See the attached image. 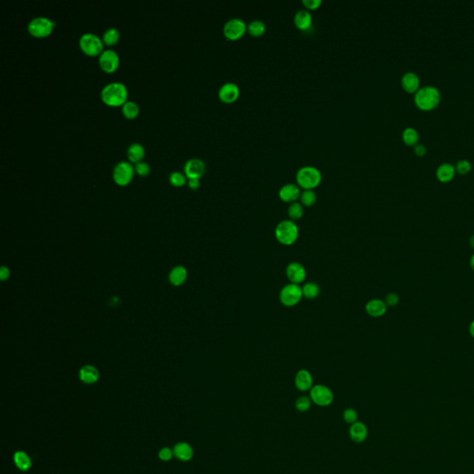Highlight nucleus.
Returning <instances> with one entry per match:
<instances>
[{
	"label": "nucleus",
	"instance_id": "obj_39",
	"mask_svg": "<svg viewBox=\"0 0 474 474\" xmlns=\"http://www.w3.org/2000/svg\"><path fill=\"white\" fill-rule=\"evenodd\" d=\"M135 170L139 175H147L150 171V167L149 165L145 162V161H139L135 164Z\"/></svg>",
	"mask_w": 474,
	"mask_h": 474
},
{
	"label": "nucleus",
	"instance_id": "obj_38",
	"mask_svg": "<svg viewBox=\"0 0 474 474\" xmlns=\"http://www.w3.org/2000/svg\"><path fill=\"white\" fill-rule=\"evenodd\" d=\"M456 169L461 174L468 173V171L471 169V163L468 159H460L457 162Z\"/></svg>",
	"mask_w": 474,
	"mask_h": 474
},
{
	"label": "nucleus",
	"instance_id": "obj_28",
	"mask_svg": "<svg viewBox=\"0 0 474 474\" xmlns=\"http://www.w3.org/2000/svg\"><path fill=\"white\" fill-rule=\"evenodd\" d=\"M266 31V24L261 20H253L248 24V32L255 37L261 36Z\"/></svg>",
	"mask_w": 474,
	"mask_h": 474
},
{
	"label": "nucleus",
	"instance_id": "obj_46",
	"mask_svg": "<svg viewBox=\"0 0 474 474\" xmlns=\"http://www.w3.org/2000/svg\"><path fill=\"white\" fill-rule=\"evenodd\" d=\"M468 244H469V247H470V249H472V250H474V234H472V235L470 236V238H469V240H468Z\"/></svg>",
	"mask_w": 474,
	"mask_h": 474
},
{
	"label": "nucleus",
	"instance_id": "obj_25",
	"mask_svg": "<svg viewBox=\"0 0 474 474\" xmlns=\"http://www.w3.org/2000/svg\"><path fill=\"white\" fill-rule=\"evenodd\" d=\"M144 156H145V148L139 143H133L127 149V157L134 163L141 161Z\"/></svg>",
	"mask_w": 474,
	"mask_h": 474
},
{
	"label": "nucleus",
	"instance_id": "obj_45",
	"mask_svg": "<svg viewBox=\"0 0 474 474\" xmlns=\"http://www.w3.org/2000/svg\"><path fill=\"white\" fill-rule=\"evenodd\" d=\"M468 332H469V334L474 338V320L470 322V324L468 326Z\"/></svg>",
	"mask_w": 474,
	"mask_h": 474
},
{
	"label": "nucleus",
	"instance_id": "obj_7",
	"mask_svg": "<svg viewBox=\"0 0 474 474\" xmlns=\"http://www.w3.org/2000/svg\"><path fill=\"white\" fill-rule=\"evenodd\" d=\"M223 34L226 39L235 41L240 39L248 31V24L240 18H231L223 25Z\"/></svg>",
	"mask_w": 474,
	"mask_h": 474
},
{
	"label": "nucleus",
	"instance_id": "obj_43",
	"mask_svg": "<svg viewBox=\"0 0 474 474\" xmlns=\"http://www.w3.org/2000/svg\"><path fill=\"white\" fill-rule=\"evenodd\" d=\"M188 186L192 189H198L199 186H200V181H199V179H197V178L189 179L188 180Z\"/></svg>",
	"mask_w": 474,
	"mask_h": 474
},
{
	"label": "nucleus",
	"instance_id": "obj_27",
	"mask_svg": "<svg viewBox=\"0 0 474 474\" xmlns=\"http://www.w3.org/2000/svg\"><path fill=\"white\" fill-rule=\"evenodd\" d=\"M301 288H302L303 298H305L307 300H315L319 297L321 292L320 286L313 282H306Z\"/></svg>",
	"mask_w": 474,
	"mask_h": 474
},
{
	"label": "nucleus",
	"instance_id": "obj_24",
	"mask_svg": "<svg viewBox=\"0 0 474 474\" xmlns=\"http://www.w3.org/2000/svg\"><path fill=\"white\" fill-rule=\"evenodd\" d=\"M80 379L85 384H95L99 379V373L93 366H85L80 371Z\"/></svg>",
	"mask_w": 474,
	"mask_h": 474
},
{
	"label": "nucleus",
	"instance_id": "obj_18",
	"mask_svg": "<svg viewBox=\"0 0 474 474\" xmlns=\"http://www.w3.org/2000/svg\"><path fill=\"white\" fill-rule=\"evenodd\" d=\"M368 427L366 424L362 422H357L355 424H351L349 428V436L351 440L358 444L363 443L367 439Z\"/></svg>",
	"mask_w": 474,
	"mask_h": 474
},
{
	"label": "nucleus",
	"instance_id": "obj_11",
	"mask_svg": "<svg viewBox=\"0 0 474 474\" xmlns=\"http://www.w3.org/2000/svg\"><path fill=\"white\" fill-rule=\"evenodd\" d=\"M98 62L102 70L107 73H113L118 69L120 65V56L116 51L106 49L102 51Z\"/></svg>",
	"mask_w": 474,
	"mask_h": 474
},
{
	"label": "nucleus",
	"instance_id": "obj_12",
	"mask_svg": "<svg viewBox=\"0 0 474 474\" xmlns=\"http://www.w3.org/2000/svg\"><path fill=\"white\" fill-rule=\"evenodd\" d=\"M218 96L221 101L230 104L238 99L240 96V88L233 82H226L220 86Z\"/></svg>",
	"mask_w": 474,
	"mask_h": 474
},
{
	"label": "nucleus",
	"instance_id": "obj_33",
	"mask_svg": "<svg viewBox=\"0 0 474 474\" xmlns=\"http://www.w3.org/2000/svg\"><path fill=\"white\" fill-rule=\"evenodd\" d=\"M300 201H301V204L306 207L313 206L317 201L316 193L311 189L304 190L300 195Z\"/></svg>",
	"mask_w": 474,
	"mask_h": 474
},
{
	"label": "nucleus",
	"instance_id": "obj_5",
	"mask_svg": "<svg viewBox=\"0 0 474 474\" xmlns=\"http://www.w3.org/2000/svg\"><path fill=\"white\" fill-rule=\"evenodd\" d=\"M81 49L89 56H96L101 54L104 46L103 40L93 33H85L82 34L79 39Z\"/></svg>",
	"mask_w": 474,
	"mask_h": 474
},
{
	"label": "nucleus",
	"instance_id": "obj_36",
	"mask_svg": "<svg viewBox=\"0 0 474 474\" xmlns=\"http://www.w3.org/2000/svg\"><path fill=\"white\" fill-rule=\"evenodd\" d=\"M343 418H344V422L346 424H355L358 422V418H359V414L358 412L354 408L352 407H349V408H346L344 410V413H343Z\"/></svg>",
	"mask_w": 474,
	"mask_h": 474
},
{
	"label": "nucleus",
	"instance_id": "obj_8",
	"mask_svg": "<svg viewBox=\"0 0 474 474\" xmlns=\"http://www.w3.org/2000/svg\"><path fill=\"white\" fill-rule=\"evenodd\" d=\"M56 23L51 21L48 18L36 17L33 19L28 24V31L30 34L35 37H45L52 33Z\"/></svg>",
	"mask_w": 474,
	"mask_h": 474
},
{
	"label": "nucleus",
	"instance_id": "obj_21",
	"mask_svg": "<svg viewBox=\"0 0 474 474\" xmlns=\"http://www.w3.org/2000/svg\"><path fill=\"white\" fill-rule=\"evenodd\" d=\"M401 85L408 93H416L420 89V78L415 73L408 72L402 76Z\"/></svg>",
	"mask_w": 474,
	"mask_h": 474
},
{
	"label": "nucleus",
	"instance_id": "obj_34",
	"mask_svg": "<svg viewBox=\"0 0 474 474\" xmlns=\"http://www.w3.org/2000/svg\"><path fill=\"white\" fill-rule=\"evenodd\" d=\"M311 403H312V401H311L310 396L302 395V396H300L297 399L294 405H295L297 410H299L300 412H306L311 408Z\"/></svg>",
	"mask_w": 474,
	"mask_h": 474
},
{
	"label": "nucleus",
	"instance_id": "obj_41",
	"mask_svg": "<svg viewBox=\"0 0 474 474\" xmlns=\"http://www.w3.org/2000/svg\"><path fill=\"white\" fill-rule=\"evenodd\" d=\"M322 0H302V4L305 6L306 10H316L322 5Z\"/></svg>",
	"mask_w": 474,
	"mask_h": 474
},
{
	"label": "nucleus",
	"instance_id": "obj_23",
	"mask_svg": "<svg viewBox=\"0 0 474 474\" xmlns=\"http://www.w3.org/2000/svg\"><path fill=\"white\" fill-rule=\"evenodd\" d=\"M455 171H456V168L452 164L446 162L438 166V168L436 169V176L441 182L446 183V182L451 181L455 175Z\"/></svg>",
	"mask_w": 474,
	"mask_h": 474
},
{
	"label": "nucleus",
	"instance_id": "obj_20",
	"mask_svg": "<svg viewBox=\"0 0 474 474\" xmlns=\"http://www.w3.org/2000/svg\"><path fill=\"white\" fill-rule=\"evenodd\" d=\"M366 311L368 314L373 318H380L384 316L387 311V306L384 300H370L366 305Z\"/></svg>",
	"mask_w": 474,
	"mask_h": 474
},
{
	"label": "nucleus",
	"instance_id": "obj_4",
	"mask_svg": "<svg viewBox=\"0 0 474 474\" xmlns=\"http://www.w3.org/2000/svg\"><path fill=\"white\" fill-rule=\"evenodd\" d=\"M274 234L279 243L283 246H292L299 239L300 229L293 220H282L277 224Z\"/></svg>",
	"mask_w": 474,
	"mask_h": 474
},
{
	"label": "nucleus",
	"instance_id": "obj_19",
	"mask_svg": "<svg viewBox=\"0 0 474 474\" xmlns=\"http://www.w3.org/2000/svg\"><path fill=\"white\" fill-rule=\"evenodd\" d=\"M293 23L297 28L301 31H306L311 28L312 24V15L311 12L306 9H301L295 12L293 16Z\"/></svg>",
	"mask_w": 474,
	"mask_h": 474
},
{
	"label": "nucleus",
	"instance_id": "obj_26",
	"mask_svg": "<svg viewBox=\"0 0 474 474\" xmlns=\"http://www.w3.org/2000/svg\"><path fill=\"white\" fill-rule=\"evenodd\" d=\"M187 271L184 267L178 266L169 274V281L174 285H181L187 280Z\"/></svg>",
	"mask_w": 474,
	"mask_h": 474
},
{
	"label": "nucleus",
	"instance_id": "obj_15",
	"mask_svg": "<svg viewBox=\"0 0 474 474\" xmlns=\"http://www.w3.org/2000/svg\"><path fill=\"white\" fill-rule=\"evenodd\" d=\"M300 187L295 184H285L279 190V198L285 203H293L300 198Z\"/></svg>",
	"mask_w": 474,
	"mask_h": 474
},
{
	"label": "nucleus",
	"instance_id": "obj_16",
	"mask_svg": "<svg viewBox=\"0 0 474 474\" xmlns=\"http://www.w3.org/2000/svg\"><path fill=\"white\" fill-rule=\"evenodd\" d=\"M294 385L301 392L311 391L313 387V377L308 370H300L294 377Z\"/></svg>",
	"mask_w": 474,
	"mask_h": 474
},
{
	"label": "nucleus",
	"instance_id": "obj_31",
	"mask_svg": "<svg viewBox=\"0 0 474 474\" xmlns=\"http://www.w3.org/2000/svg\"><path fill=\"white\" fill-rule=\"evenodd\" d=\"M120 35L121 34H120L118 29L111 27V28L107 29L104 32L102 40L106 45H112L118 42V39H120Z\"/></svg>",
	"mask_w": 474,
	"mask_h": 474
},
{
	"label": "nucleus",
	"instance_id": "obj_3",
	"mask_svg": "<svg viewBox=\"0 0 474 474\" xmlns=\"http://www.w3.org/2000/svg\"><path fill=\"white\" fill-rule=\"evenodd\" d=\"M295 179L298 186L304 190L311 189L313 190L316 188L322 180V174L321 170L311 165H307L301 167L295 174Z\"/></svg>",
	"mask_w": 474,
	"mask_h": 474
},
{
	"label": "nucleus",
	"instance_id": "obj_1",
	"mask_svg": "<svg viewBox=\"0 0 474 474\" xmlns=\"http://www.w3.org/2000/svg\"><path fill=\"white\" fill-rule=\"evenodd\" d=\"M127 86L121 82H113L105 85L101 90V98L105 104L112 107L124 105L127 101Z\"/></svg>",
	"mask_w": 474,
	"mask_h": 474
},
{
	"label": "nucleus",
	"instance_id": "obj_47",
	"mask_svg": "<svg viewBox=\"0 0 474 474\" xmlns=\"http://www.w3.org/2000/svg\"><path fill=\"white\" fill-rule=\"evenodd\" d=\"M469 265H470V268L471 270L474 271V254L471 256L470 258V260H469Z\"/></svg>",
	"mask_w": 474,
	"mask_h": 474
},
{
	"label": "nucleus",
	"instance_id": "obj_29",
	"mask_svg": "<svg viewBox=\"0 0 474 474\" xmlns=\"http://www.w3.org/2000/svg\"><path fill=\"white\" fill-rule=\"evenodd\" d=\"M402 138L403 141L406 143L408 146H416L418 144L420 136H419L418 131L412 127H407L402 133Z\"/></svg>",
	"mask_w": 474,
	"mask_h": 474
},
{
	"label": "nucleus",
	"instance_id": "obj_9",
	"mask_svg": "<svg viewBox=\"0 0 474 474\" xmlns=\"http://www.w3.org/2000/svg\"><path fill=\"white\" fill-rule=\"evenodd\" d=\"M135 171V166L129 161H118L113 168V179L118 186H126L133 179Z\"/></svg>",
	"mask_w": 474,
	"mask_h": 474
},
{
	"label": "nucleus",
	"instance_id": "obj_17",
	"mask_svg": "<svg viewBox=\"0 0 474 474\" xmlns=\"http://www.w3.org/2000/svg\"><path fill=\"white\" fill-rule=\"evenodd\" d=\"M173 455L179 460L187 462L190 461L194 457V449L192 446L189 445L187 442H179L174 445L173 448Z\"/></svg>",
	"mask_w": 474,
	"mask_h": 474
},
{
	"label": "nucleus",
	"instance_id": "obj_6",
	"mask_svg": "<svg viewBox=\"0 0 474 474\" xmlns=\"http://www.w3.org/2000/svg\"><path fill=\"white\" fill-rule=\"evenodd\" d=\"M279 299L282 305L287 308L294 307L300 303L303 299L302 288L299 284L294 283H288L282 288Z\"/></svg>",
	"mask_w": 474,
	"mask_h": 474
},
{
	"label": "nucleus",
	"instance_id": "obj_14",
	"mask_svg": "<svg viewBox=\"0 0 474 474\" xmlns=\"http://www.w3.org/2000/svg\"><path fill=\"white\" fill-rule=\"evenodd\" d=\"M206 166L203 160L198 158H193L188 159L184 166L185 173L188 179L197 178L199 179L205 172Z\"/></svg>",
	"mask_w": 474,
	"mask_h": 474
},
{
	"label": "nucleus",
	"instance_id": "obj_2",
	"mask_svg": "<svg viewBox=\"0 0 474 474\" xmlns=\"http://www.w3.org/2000/svg\"><path fill=\"white\" fill-rule=\"evenodd\" d=\"M441 100L440 91L433 85H426L421 87L414 96V101L423 110H430L435 108Z\"/></svg>",
	"mask_w": 474,
	"mask_h": 474
},
{
	"label": "nucleus",
	"instance_id": "obj_37",
	"mask_svg": "<svg viewBox=\"0 0 474 474\" xmlns=\"http://www.w3.org/2000/svg\"><path fill=\"white\" fill-rule=\"evenodd\" d=\"M158 458L161 460V461H164V462H168L169 461L172 457L174 456L173 455V451L172 449H170L168 446H165V447H162L159 451H158Z\"/></svg>",
	"mask_w": 474,
	"mask_h": 474
},
{
	"label": "nucleus",
	"instance_id": "obj_42",
	"mask_svg": "<svg viewBox=\"0 0 474 474\" xmlns=\"http://www.w3.org/2000/svg\"><path fill=\"white\" fill-rule=\"evenodd\" d=\"M427 151V148L424 146V145H422V144H417L415 147H414V152L415 154L419 156V157H422V156H424L425 153Z\"/></svg>",
	"mask_w": 474,
	"mask_h": 474
},
{
	"label": "nucleus",
	"instance_id": "obj_10",
	"mask_svg": "<svg viewBox=\"0 0 474 474\" xmlns=\"http://www.w3.org/2000/svg\"><path fill=\"white\" fill-rule=\"evenodd\" d=\"M311 401L319 406H330L333 402V393L326 385L316 384L311 389Z\"/></svg>",
	"mask_w": 474,
	"mask_h": 474
},
{
	"label": "nucleus",
	"instance_id": "obj_22",
	"mask_svg": "<svg viewBox=\"0 0 474 474\" xmlns=\"http://www.w3.org/2000/svg\"><path fill=\"white\" fill-rule=\"evenodd\" d=\"M13 461L16 467L22 471H27L32 467V458L26 452L19 450L13 456Z\"/></svg>",
	"mask_w": 474,
	"mask_h": 474
},
{
	"label": "nucleus",
	"instance_id": "obj_44",
	"mask_svg": "<svg viewBox=\"0 0 474 474\" xmlns=\"http://www.w3.org/2000/svg\"><path fill=\"white\" fill-rule=\"evenodd\" d=\"M10 276V271L9 269L6 268V267H2L0 269V277H1V280L2 281H5L6 279H8Z\"/></svg>",
	"mask_w": 474,
	"mask_h": 474
},
{
	"label": "nucleus",
	"instance_id": "obj_40",
	"mask_svg": "<svg viewBox=\"0 0 474 474\" xmlns=\"http://www.w3.org/2000/svg\"><path fill=\"white\" fill-rule=\"evenodd\" d=\"M384 302L387 307H395L399 303V297L395 293H389L386 297Z\"/></svg>",
	"mask_w": 474,
	"mask_h": 474
},
{
	"label": "nucleus",
	"instance_id": "obj_30",
	"mask_svg": "<svg viewBox=\"0 0 474 474\" xmlns=\"http://www.w3.org/2000/svg\"><path fill=\"white\" fill-rule=\"evenodd\" d=\"M303 214H304V208H303V205L300 202H293V203L290 204V206L288 207V216L290 218L289 220H293V221L300 220L303 217Z\"/></svg>",
	"mask_w": 474,
	"mask_h": 474
},
{
	"label": "nucleus",
	"instance_id": "obj_13",
	"mask_svg": "<svg viewBox=\"0 0 474 474\" xmlns=\"http://www.w3.org/2000/svg\"><path fill=\"white\" fill-rule=\"evenodd\" d=\"M286 276L289 282L294 284H299L304 282L307 278V271L305 267L300 262H291L286 267Z\"/></svg>",
	"mask_w": 474,
	"mask_h": 474
},
{
	"label": "nucleus",
	"instance_id": "obj_32",
	"mask_svg": "<svg viewBox=\"0 0 474 474\" xmlns=\"http://www.w3.org/2000/svg\"><path fill=\"white\" fill-rule=\"evenodd\" d=\"M123 113L126 118H136L139 113V107L136 102L126 101L123 105Z\"/></svg>",
	"mask_w": 474,
	"mask_h": 474
},
{
	"label": "nucleus",
	"instance_id": "obj_35",
	"mask_svg": "<svg viewBox=\"0 0 474 474\" xmlns=\"http://www.w3.org/2000/svg\"><path fill=\"white\" fill-rule=\"evenodd\" d=\"M169 182L174 187H182L187 183V175L184 174L181 171L174 170L169 174Z\"/></svg>",
	"mask_w": 474,
	"mask_h": 474
}]
</instances>
